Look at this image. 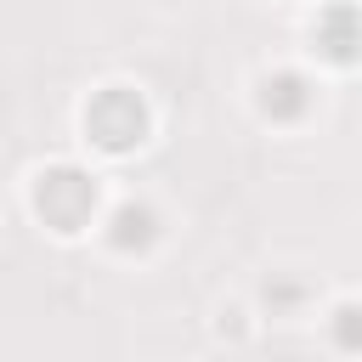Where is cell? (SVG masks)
I'll list each match as a JSON object with an SVG mask.
<instances>
[{
    "label": "cell",
    "instance_id": "obj_1",
    "mask_svg": "<svg viewBox=\"0 0 362 362\" xmlns=\"http://www.w3.org/2000/svg\"><path fill=\"white\" fill-rule=\"evenodd\" d=\"M147 102L130 90V85H107L85 102V136L102 147V153H130L147 141Z\"/></svg>",
    "mask_w": 362,
    "mask_h": 362
},
{
    "label": "cell",
    "instance_id": "obj_2",
    "mask_svg": "<svg viewBox=\"0 0 362 362\" xmlns=\"http://www.w3.org/2000/svg\"><path fill=\"white\" fill-rule=\"evenodd\" d=\"M34 209H40V221L51 232H79L96 215V181L79 164H51L34 181Z\"/></svg>",
    "mask_w": 362,
    "mask_h": 362
},
{
    "label": "cell",
    "instance_id": "obj_3",
    "mask_svg": "<svg viewBox=\"0 0 362 362\" xmlns=\"http://www.w3.org/2000/svg\"><path fill=\"white\" fill-rule=\"evenodd\" d=\"M260 113L266 119H277V124H300L305 113H311V85H305V74H272L266 85H260Z\"/></svg>",
    "mask_w": 362,
    "mask_h": 362
},
{
    "label": "cell",
    "instance_id": "obj_4",
    "mask_svg": "<svg viewBox=\"0 0 362 362\" xmlns=\"http://www.w3.org/2000/svg\"><path fill=\"white\" fill-rule=\"evenodd\" d=\"M107 243L119 249V255H141V249H153L158 243V209L153 204H119L113 209V221H107Z\"/></svg>",
    "mask_w": 362,
    "mask_h": 362
},
{
    "label": "cell",
    "instance_id": "obj_5",
    "mask_svg": "<svg viewBox=\"0 0 362 362\" xmlns=\"http://www.w3.org/2000/svg\"><path fill=\"white\" fill-rule=\"evenodd\" d=\"M317 45H322L334 62H351V57H356V11H351L345 0L322 11V23H317Z\"/></svg>",
    "mask_w": 362,
    "mask_h": 362
},
{
    "label": "cell",
    "instance_id": "obj_6",
    "mask_svg": "<svg viewBox=\"0 0 362 362\" xmlns=\"http://www.w3.org/2000/svg\"><path fill=\"white\" fill-rule=\"evenodd\" d=\"M339 345H356V305H339Z\"/></svg>",
    "mask_w": 362,
    "mask_h": 362
}]
</instances>
